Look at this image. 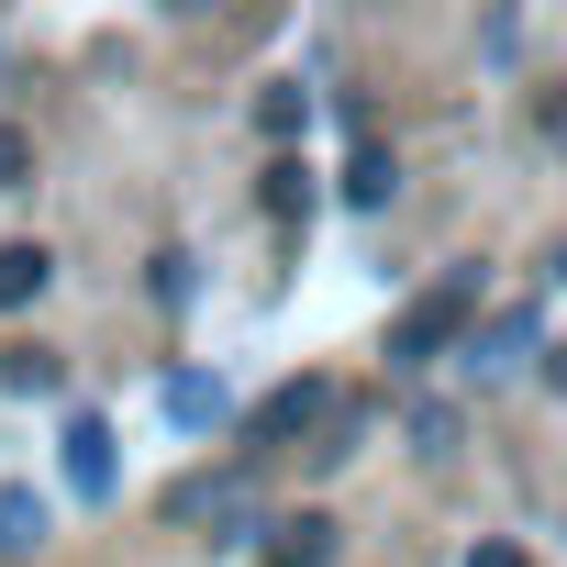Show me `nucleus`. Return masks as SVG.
Listing matches in <instances>:
<instances>
[{"mask_svg": "<svg viewBox=\"0 0 567 567\" xmlns=\"http://www.w3.org/2000/svg\"><path fill=\"white\" fill-rule=\"evenodd\" d=\"M467 323H478V267H445L423 301H401V323H390V368H434Z\"/></svg>", "mask_w": 567, "mask_h": 567, "instance_id": "obj_1", "label": "nucleus"}, {"mask_svg": "<svg viewBox=\"0 0 567 567\" xmlns=\"http://www.w3.org/2000/svg\"><path fill=\"white\" fill-rule=\"evenodd\" d=\"M534 357V301H512V312H489V334H467V368L478 379H512Z\"/></svg>", "mask_w": 567, "mask_h": 567, "instance_id": "obj_2", "label": "nucleus"}, {"mask_svg": "<svg viewBox=\"0 0 567 567\" xmlns=\"http://www.w3.org/2000/svg\"><path fill=\"white\" fill-rule=\"evenodd\" d=\"M323 412H334V390H323V379H290V390H267V401H256V423H245V434H256V445H278V434H301V423H323Z\"/></svg>", "mask_w": 567, "mask_h": 567, "instance_id": "obj_3", "label": "nucleus"}, {"mask_svg": "<svg viewBox=\"0 0 567 567\" xmlns=\"http://www.w3.org/2000/svg\"><path fill=\"white\" fill-rule=\"evenodd\" d=\"M267 567H334V523H323V512L267 523Z\"/></svg>", "mask_w": 567, "mask_h": 567, "instance_id": "obj_4", "label": "nucleus"}, {"mask_svg": "<svg viewBox=\"0 0 567 567\" xmlns=\"http://www.w3.org/2000/svg\"><path fill=\"white\" fill-rule=\"evenodd\" d=\"M45 278H56V256H45V245H0V312L45 301Z\"/></svg>", "mask_w": 567, "mask_h": 567, "instance_id": "obj_5", "label": "nucleus"}, {"mask_svg": "<svg viewBox=\"0 0 567 567\" xmlns=\"http://www.w3.org/2000/svg\"><path fill=\"white\" fill-rule=\"evenodd\" d=\"M68 489H79V501L112 489V434H101V423H68Z\"/></svg>", "mask_w": 567, "mask_h": 567, "instance_id": "obj_6", "label": "nucleus"}, {"mask_svg": "<svg viewBox=\"0 0 567 567\" xmlns=\"http://www.w3.org/2000/svg\"><path fill=\"white\" fill-rule=\"evenodd\" d=\"M23 545H45V501L34 489H0V556H23Z\"/></svg>", "mask_w": 567, "mask_h": 567, "instance_id": "obj_7", "label": "nucleus"}, {"mask_svg": "<svg viewBox=\"0 0 567 567\" xmlns=\"http://www.w3.org/2000/svg\"><path fill=\"white\" fill-rule=\"evenodd\" d=\"M0 379H12L23 401H45V390H68V368H56L45 346H23V357H0Z\"/></svg>", "mask_w": 567, "mask_h": 567, "instance_id": "obj_8", "label": "nucleus"}, {"mask_svg": "<svg viewBox=\"0 0 567 567\" xmlns=\"http://www.w3.org/2000/svg\"><path fill=\"white\" fill-rule=\"evenodd\" d=\"M390 189H401V167H390V156H379V145H368V156H357V167H346V200H357V212H379V200H390Z\"/></svg>", "mask_w": 567, "mask_h": 567, "instance_id": "obj_9", "label": "nucleus"}, {"mask_svg": "<svg viewBox=\"0 0 567 567\" xmlns=\"http://www.w3.org/2000/svg\"><path fill=\"white\" fill-rule=\"evenodd\" d=\"M256 200H267V212H278V223H290V212H301V200H312V167H301V156H278V167H267V189H256Z\"/></svg>", "mask_w": 567, "mask_h": 567, "instance_id": "obj_10", "label": "nucleus"}, {"mask_svg": "<svg viewBox=\"0 0 567 567\" xmlns=\"http://www.w3.org/2000/svg\"><path fill=\"white\" fill-rule=\"evenodd\" d=\"M301 112H312L301 90H267V101H256V134H267V145H290V134H301Z\"/></svg>", "mask_w": 567, "mask_h": 567, "instance_id": "obj_11", "label": "nucleus"}, {"mask_svg": "<svg viewBox=\"0 0 567 567\" xmlns=\"http://www.w3.org/2000/svg\"><path fill=\"white\" fill-rule=\"evenodd\" d=\"M167 412H178V423H200V412H223V390H212V379H167Z\"/></svg>", "mask_w": 567, "mask_h": 567, "instance_id": "obj_12", "label": "nucleus"}, {"mask_svg": "<svg viewBox=\"0 0 567 567\" xmlns=\"http://www.w3.org/2000/svg\"><path fill=\"white\" fill-rule=\"evenodd\" d=\"M23 178H34V145H23L12 123H0V189H23Z\"/></svg>", "mask_w": 567, "mask_h": 567, "instance_id": "obj_13", "label": "nucleus"}, {"mask_svg": "<svg viewBox=\"0 0 567 567\" xmlns=\"http://www.w3.org/2000/svg\"><path fill=\"white\" fill-rule=\"evenodd\" d=\"M467 567H534L523 545H467Z\"/></svg>", "mask_w": 567, "mask_h": 567, "instance_id": "obj_14", "label": "nucleus"}, {"mask_svg": "<svg viewBox=\"0 0 567 567\" xmlns=\"http://www.w3.org/2000/svg\"><path fill=\"white\" fill-rule=\"evenodd\" d=\"M556 134H567V112H556Z\"/></svg>", "mask_w": 567, "mask_h": 567, "instance_id": "obj_15", "label": "nucleus"}, {"mask_svg": "<svg viewBox=\"0 0 567 567\" xmlns=\"http://www.w3.org/2000/svg\"><path fill=\"white\" fill-rule=\"evenodd\" d=\"M556 267H567V256H556Z\"/></svg>", "mask_w": 567, "mask_h": 567, "instance_id": "obj_16", "label": "nucleus"}]
</instances>
